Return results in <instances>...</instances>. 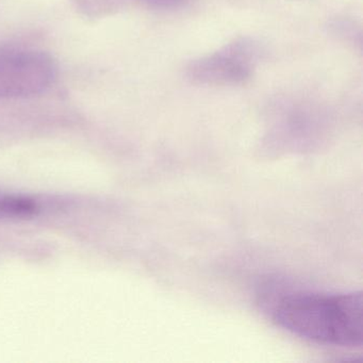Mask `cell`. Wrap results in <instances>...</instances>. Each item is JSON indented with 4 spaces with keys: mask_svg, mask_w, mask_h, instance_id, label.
<instances>
[{
    "mask_svg": "<svg viewBox=\"0 0 363 363\" xmlns=\"http://www.w3.org/2000/svg\"><path fill=\"white\" fill-rule=\"evenodd\" d=\"M272 320L292 335L324 345L361 347L362 293L275 290L261 295Z\"/></svg>",
    "mask_w": 363,
    "mask_h": 363,
    "instance_id": "cell-1",
    "label": "cell"
},
{
    "mask_svg": "<svg viewBox=\"0 0 363 363\" xmlns=\"http://www.w3.org/2000/svg\"><path fill=\"white\" fill-rule=\"evenodd\" d=\"M57 78L58 65L48 52L22 46L0 48V99L43 94Z\"/></svg>",
    "mask_w": 363,
    "mask_h": 363,
    "instance_id": "cell-2",
    "label": "cell"
},
{
    "mask_svg": "<svg viewBox=\"0 0 363 363\" xmlns=\"http://www.w3.org/2000/svg\"><path fill=\"white\" fill-rule=\"evenodd\" d=\"M262 48L250 39L235 40L222 50L197 59L186 69L195 84L235 86L246 84L254 75Z\"/></svg>",
    "mask_w": 363,
    "mask_h": 363,
    "instance_id": "cell-3",
    "label": "cell"
},
{
    "mask_svg": "<svg viewBox=\"0 0 363 363\" xmlns=\"http://www.w3.org/2000/svg\"><path fill=\"white\" fill-rule=\"evenodd\" d=\"M142 3L155 9L171 10L182 7L188 0H141Z\"/></svg>",
    "mask_w": 363,
    "mask_h": 363,
    "instance_id": "cell-4",
    "label": "cell"
}]
</instances>
